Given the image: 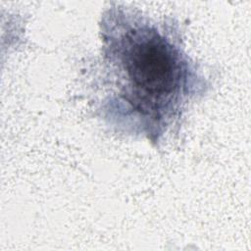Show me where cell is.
Wrapping results in <instances>:
<instances>
[{"instance_id": "obj_1", "label": "cell", "mask_w": 251, "mask_h": 251, "mask_svg": "<svg viewBox=\"0 0 251 251\" xmlns=\"http://www.w3.org/2000/svg\"><path fill=\"white\" fill-rule=\"evenodd\" d=\"M94 108L111 129L158 146L210 88L186 53L179 25L113 3L99 23Z\"/></svg>"}]
</instances>
